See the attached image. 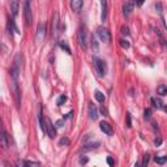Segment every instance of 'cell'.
I'll return each instance as SVG.
<instances>
[{"mask_svg": "<svg viewBox=\"0 0 167 167\" xmlns=\"http://www.w3.org/2000/svg\"><path fill=\"white\" fill-rule=\"evenodd\" d=\"M21 60H22V55L21 54H17L15 56V59H13V64L11 67V77L13 81L19 80V76L21 72Z\"/></svg>", "mask_w": 167, "mask_h": 167, "instance_id": "cell-1", "label": "cell"}, {"mask_svg": "<svg viewBox=\"0 0 167 167\" xmlns=\"http://www.w3.org/2000/svg\"><path fill=\"white\" fill-rule=\"evenodd\" d=\"M93 61H94V67H95V71H97V73H98V76L103 77L104 74H106V72H107V64L104 63L102 59L97 58V56L93 59Z\"/></svg>", "mask_w": 167, "mask_h": 167, "instance_id": "cell-2", "label": "cell"}, {"mask_svg": "<svg viewBox=\"0 0 167 167\" xmlns=\"http://www.w3.org/2000/svg\"><path fill=\"white\" fill-rule=\"evenodd\" d=\"M97 34H98L99 39L104 43H108L110 41H111V34H110L108 29L104 28V26H99L98 29H97Z\"/></svg>", "mask_w": 167, "mask_h": 167, "instance_id": "cell-3", "label": "cell"}, {"mask_svg": "<svg viewBox=\"0 0 167 167\" xmlns=\"http://www.w3.org/2000/svg\"><path fill=\"white\" fill-rule=\"evenodd\" d=\"M24 17H25V22L28 26H30L33 20L32 15V7H30V0H25V7H24Z\"/></svg>", "mask_w": 167, "mask_h": 167, "instance_id": "cell-4", "label": "cell"}, {"mask_svg": "<svg viewBox=\"0 0 167 167\" xmlns=\"http://www.w3.org/2000/svg\"><path fill=\"white\" fill-rule=\"evenodd\" d=\"M46 135L50 138L56 137V125L52 124V121L50 119H46Z\"/></svg>", "mask_w": 167, "mask_h": 167, "instance_id": "cell-5", "label": "cell"}, {"mask_svg": "<svg viewBox=\"0 0 167 167\" xmlns=\"http://www.w3.org/2000/svg\"><path fill=\"white\" fill-rule=\"evenodd\" d=\"M78 43H80V47H82V48H86V46H87L86 30L84 26H80V29H78Z\"/></svg>", "mask_w": 167, "mask_h": 167, "instance_id": "cell-6", "label": "cell"}, {"mask_svg": "<svg viewBox=\"0 0 167 167\" xmlns=\"http://www.w3.org/2000/svg\"><path fill=\"white\" fill-rule=\"evenodd\" d=\"M59 13L56 12L54 13V17H52V33H54V38L58 39V36H59Z\"/></svg>", "mask_w": 167, "mask_h": 167, "instance_id": "cell-7", "label": "cell"}, {"mask_svg": "<svg viewBox=\"0 0 167 167\" xmlns=\"http://www.w3.org/2000/svg\"><path fill=\"white\" fill-rule=\"evenodd\" d=\"M46 37V24H38L37 28V42H43V39Z\"/></svg>", "mask_w": 167, "mask_h": 167, "instance_id": "cell-8", "label": "cell"}, {"mask_svg": "<svg viewBox=\"0 0 167 167\" xmlns=\"http://www.w3.org/2000/svg\"><path fill=\"white\" fill-rule=\"evenodd\" d=\"M133 7H135V2L133 0H127V2L123 4V15L125 17H128L132 11H133Z\"/></svg>", "mask_w": 167, "mask_h": 167, "instance_id": "cell-9", "label": "cell"}, {"mask_svg": "<svg viewBox=\"0 0 167 167\" xmlns=\"http://www.w3.org/2000/svg\"><path fill=\"white\" fill-rule=\"evenodd\" d=\"M99 128H101V131H102L104 135H107V136H112L114 135L112 125L110 124V123H107V121H101Z\"/></svg>", "mask_w": 167, "mask_h": 167, "instance_id": "cell-10", "label": "cell"}, {"mask_svg": "<svg viewBox=\"0 0 167 167\" xmlns=\"http://www.w3.org/2000/svg\"><path fill=\"white\" fill-rule=\"evenodd\" d=\"M13 93H15V99H16V103H17V107H20L21 104V90H20V86L17 81H13Z\"/></svg>", "mask_w": 167, "mask_h": 167, "instance_id": "cell-11", "label": "cell"}, {"mask_svg": "<svg viewBox=\"0 0 167 167\" xmlns=\"http://www.w3.org/2000/svg\"><path fill=\"white\" fill-rule=\"evenodd\" d=\"M19 9H20V0H12L11 2V15L12 19L19 15Z\"/></svg>", "mask_w": 167, "mask_h": 167, "instance_id": "cell-12", "label": "cell"}, {"mask_svg": "<svg viewBox=\"0 0 167 167\" xmlns=\"http://www.w3.org/2000/svg\"><path fill=\"white\" fill-rule=\"evenodd\" d=\"M87 112H89V118L91 120H97L98 119V110L94 106V103H89V107H87Z\"/></svg>", "mask_w": 167, "mask_h": 167, "instance_id": "cell-13", "label": "cell"}, {"mask_svg": "<svg viewBox=\"0 0 167 167\" xmlns=\"http://www.w3.org/2000/svg\"><path fill=\"white\" fill-rule=\"evenodd\" d=\"M82 5H84V2H82V0H71V8H72V9L76 12V13H78V12L81 11Z\"/></svg>", "mask_w": 167, "mask_h": 167, "instance_id": "cell-14", "label": "cell"}, {"mask_svg": "<svg viewBox=\"0 0 167 167\" xmlns=\"http://www.w3.org/2000/svg\"><path fill=\"white\" fill-rule=\"evenodd\" d=\"M101 5H102V16H101V19H102V21H106V19H107V13H108V4H107V0H101Z\"/></svg>", "mask_w": 167, "mask_h": 167, "instance_id": "cell-15", "label": "cell"}, {"mask_svg": "<svg viewBox=\"0 0 167 167\" xmlns=\"http://www.w3.org/2000/svg\"><path fill=\"white\" fill-rule=\"evenodd\" d=\"M99 146V142H91V144H84V146L81 148V152H87V150H94Z\"/></svg>", "mask_w": 167, "mask_h": 167, "instance_id": "cell-16", "label": "cell"}, {"mask_svg": "<svg viewBox=\"0 0 167 167\" xmlns=\"http://www.w3.org/2000/svg\"><path fill=\"white\" fill-rule=\"evenodd\" d=\"M39 127L43 133H46V119L43 118V114H42V108H39Z\"/></svg>", "mask_w": 167, "mask_h": 167, "instance_id": "cell-17", "label": "cell"}, {"mask_svg": "<svg viewBox=\"0 0 167 167\" xmlns=\"http://www.w3.org/2000/svg\"><path fill=\"white\" fill-rule=\"evenodd\" d=\"M152 103H153V107L154 108H163V102L159 99V98H157V97H153L152 98Z\"/></svg>", "mask_w": 167, "mask_h": 167, "instance_id": "cell-18", "label": "cell"}, {"mask_svg": "<svg viewBox=\"0 0 167 167\" xmlns=\"http://www.w3.org/2000/svg\"><path fill=\"white\" fill-rule=\"evenodd\" d=\"M2 146L8 148V135L4 129H2Z\"/></svg>", "mask_w": 167, "mask_h": 167, "instance_id": "cell-19", "label": "cell"}, {"mask_svg": "<svg viewBox=\"0 0 167 167\" xmlns=\"http://www.w3.org/2000/svg\"><path fill=\"white\" fill-rule=\"evenodd\" d=\"M94 97H95V99L98 101L99 103H103V102H104V94L102 93V91H99V90H95Z\"/></svg>", "mask_w": 167, "mask_h": 167, "instance_id": "cell-20", "label": "cell"}, {"mask_svg": "<svg viewBox=\"0 0 167 167\" xmlns=\"http://www.w3.org/2000/svg\"><path fill=\"white\" fill-rule=\"evenodd\" d=\"M157 93L159 94V95H167V86L166 85H159L157 87Z\"/></svg>", "mask_w": 167, "mask_h": 167, "instance_id": "cell-21", "label": "cell"}, {"mask_svg": "<svg viewBox=\"0 0 167 167\" xmlns=\"http://www.w3.org/2000/svg\"><path fill=\"white\" fill-rule=\"evenodd\" d=\"M59 46L63 48L65 52H68V54H72V52H71V48H69V46L67 45V42H65V41H59Z\"/></svg>", "mask_w": 167, "mask_h": 167, "instance_id": "cell-22", "label": "cell"}, {"mask_svg": "<svg viewBox=\"0 0 167 167\" xmlns=\"http://www.w3.org/2000/svg\"><path fill=\"white\" fill-rule=\"evenodd\" d=\"M91 48H93V51L94 52H98V42H97V39H95V37L93 36L91 37Z\"/></svg>", "mask_w": 167, "mask_h": 167, "instance_id": "cell-23", "label": "cell"}, {"mask_svg": "<svg viewBox=\"0 0 167 167\" xmlns=\"http://www.w3.org/2000/svg\"><path fill=\"white\" fill-rule=\"evenodd\" d=\"M154 159H155V162H157L158 165H165L166 161H167V157H165V155H159V157H155Z\"/></svg>", "mask_w": 167, "mask_h": 167, "instance_id": "cell-24", "label": "cell"}, {"mask_svg": "<svg viewBox=\"0 0 167 167\" xmlns=\"http://www.w3.org/2000/svg\"><path fill=\"white\" fill-rule=\"evenodd\" d=\"M65 101H67V97H65L64 94L63 95H60L58 99H56V104H58V106H61V104H63Z\"/></svg>", "mask_w": 167, "mask_h": 167, "instance_id": "cell-25", "label": "cell"}, {"mask_svg": "<svg viewBox=\"0 0 167 167\" xmlns=\"http://www.w3.org/2000/svg\"><path fill=\"white\" fill-rule=\"evenodd\" d=\"M144 118L145 119H150L152 118V108H146L144 111Z\"/></svg>", "mask_w": 167, "mask_h": 167, "instance_id": "cell-26", "label": "cell"}, {"mask_svg": "<svg viewBox=\"0 0 167 167\" xmlns=\"http://www.w3.org/2000/svg\"><path fill=\"white\" fill-rule=\"evenodd\" d=\"M68 144H69V140H68L67 137L60 138V141H59V145H60V146H67Z\"/></svg>", "mask_w": 167, "mask_h": 167, "instance_id": "cell-27", "label": "cell"}, {"mask_svg": "<svg viewBox=\"0 0 167 167\" xmlns=\"http://www.w3.org/2000/svg\"><path fill=\"white\" fill-rule=\"evenodd\" d=\"M121 34H124V36H129L131 32H129L128 26H121Z\"/></svg>", "mask_w": 167, "mask_h": 167, "instance_id": "cell-28", "label": "cell"}, {"mask_svg": "<svg viewBox=\"0 0 167 167\" xmlns=\"http://www.w3.org/2000/svg\"><path fill=\"white\" fill-rule=\"evenodd\" d=\"M120 46L123 48H129V42L127 41V39H121V41H120Z\"/></svg>", "mask_w": 167, "mask_h": 167, "instance_id": "cell-29", "label": "cell"}, {"mask_svg": "<svg viewBox=\"0 0 167 167\" xmlns=\"http://www.w3.org/2000/svg\"><path fill=\"white\" fill-rule=\"evenodd\" d=\"M149 161H150V155H149V154H145L144 155V159H142V166H146L148 163H149Z\"/></svg>", "mask_w": 167, "mask_h": 167, "instance_id": "cell-30", "label": "cell"}, {"mask_svg": "<svg viewBox=\"0 0 167 167\" xmlns=\"http://www.w3.org/2000/svg\"><path fill=\"white\" fill-rule=\"evenodd\" d=\"M127 127H128V128L132 127V120H131V114L129 112H127Z\"/></svg>", "mask_w": 167, "mask_h": 167, "instance_id": "cell-31", "label": "cell"}, {"mask_svg": "<svg viewBox=\"0 0 167 167\" xmlns=\"http://www.w3.org/2000/svg\"><path fill=\"white\" fill-rule=\"evenodd\" d=\"M101 112H102L103 116H107L108 115V111H107V108L104 107V106H101Z\"/></svg>", "mask_w": 167, "mask_h": 167, "instance_id": "cell-32", "label": "cell"}, {"mask_svg": "<svg viewBox=\"0 0 167 167\" xmlns=\"http://www.w3.org/2000/svg\"><path fill=\"white\" fill-rule=\"evenodd\" d=\"M87 162H89V158H87V157H81L80 158V163L81 165H85V163H87Z\"/></svg>", "mask_w": 167, "mask_h": 167, "instance_id": "cell-33", "label": "cell"}, {"mask_svg": "<svg viewBox=\"0 0 167 167\" xmlns=\"http://www.w3.org/2000/svg\"><path fill=\"white\" fill-rule=\"evenodd\" d=\"M55 125H56V128H60V127H63V125H64V120H63V119L58 120V121L55 123Z\"/></svg>", "mask_w": 167, "mask_h": 167, "instance_id": "cell-34", "label": "cell"}, {"mask_svg": "<svg viewBox=\"0 0 167 167\" xmlns=\"http://www.w3.org/2000/svg\"><path fill=\"white\" fill-rule=\"evenodd\" d=\"M144 2H145V0H135V4H136L137 7H141L142 4H144Z\"/></svg>", "mask_w": 167, "mask_h": 167, "instance_id": "cell-35", "label": "cell"}, {"mask_svg": "<svg viewBox=\"0 0 167 167\" xmlns=\"http://www.w3.org/2000/svg\"><path fill=\"white\" fill-rule=\"evenodd\" d=\"M154 144H155V146H159V145L162 144V138H159V137H158V138H155Z\"/></svg>", "mask_w": 167, "mask_h": 167, "instance_id": "cell-36", "label": "cell"}, {"mask_svg": "<svg viewBox=\"0 0 167 167\" xmlns=\"http://www.w3.org/2000/svg\"><path fill=\"white\" fill-rule=\"evenodd\" d=\"M107 163H108L110 166H112V165H114V159H112L111 157H108V158H107Z\"/></svg>", "mask_w": 167, "mask_h": 167, "instance_id": "cell-37", "label": "cell"}, {"mask_svg": "<svg viewBox=\"0 0 167 167\" xmlns=\"http://www.w3.org/2000/svg\"><path fill=\"white\" fill-rule=\"evenodd\" d=\"M73 115V111H69L68 114H67V115H65V119H69V118H71Z\"/></svg>", "mask_w": 167, "mask_h": 167, "instance_id": "cell-38", "label": "cell"}]
</instances>
